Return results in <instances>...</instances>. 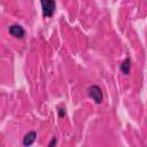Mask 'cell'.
I'll return each instance as SVG.
<instances>
[{"label":"cell","mask_w":147,"mask_h":147,"mask_svg":"<svg viewBox=\"0 0 147 147\" xmlns=\"http://www.w3.org/2000/svg\"><path fill=\"white\" fill-rule=\"evenodd\" d=\"M87 95L95 102V103H101L103 100V93L100 86L98 85H91L87 87Z\"/></svg>","instance_id":"1"},{"label":"cell","mask_w":147,"mask_h":147,"mask_svg":"<svg viewBox=\"0 0 147 147\" xmlns=\"http://www.w3.org/2000/svg\"><path fill=\"white\" fill-rule=\"evenodd\" d=\"M40 3L42 8V15L45 17H52L56 8L55 0H40Z\"/></svg>","instance_id":"2"},{"label":"cell","mask_w":147,"mask_h":147,"mask_svg":"<svg viewBox=\"0 0 147 147\" xmlns=\"http://www.w3.org/2000/svg\"><path fill=\"white\" fill-rule=\"evenodd\" d=\"M8 33L11 37L16 38V39H22L24 37V34H25V30L20 24H11L8 28Z\"/></svg>","instance_id":"3"},{"label":"cell","mask_w":147,"mask_h":147,"mask_svg":"<svg viewBox=\"0 0 147 147\" xmlns=\"http://www.w3.org/2000/svg\"><path fill=\"white\" fill-rule=\"evenodd\" d=\"M36 138H37L36 131H30V132H28V133L23 137V140H22L23 146H31V145L36 141Z\"/></svg>","instance_id":"4"},{"label":"cell","mask_w":147,"mask_h":147,"mask_svg":"<svg viewBox=\"0 0 147 147\" xmlns=\"http://www.w3.org/2000/svg\"><path fill=\"white\" fill-rule=\"evenodd\" d=\"M130 69H131V60L129 57H126L119 65V70L124 74V75H129L130 74Z\"/></svg>","instance_id":"5"},{"label":"cell","mask_w":147,"mask_h":147,"mask_svg":"<svg viewBox=\"0 0 147 147\" xmlns=\"http://www.w3.org/2000/svg\"><path fill=\"white\" fill-rule=\"evenodd\" d=\"M57 113H59V117H60V118L64 117V116H65V108L59 107V108H57Z\"/></svg>","instance_id":"6"},{"label":"cell","mask_w":147,"mask_h":147,"mask_svg":"<svg viewBox=\"0 0 147 147\" xmlns=\"http://www.w3.org/2000/svg\"><path fill=\"white\" fill-rule=\"evenodd\" d=\"M56 144H57V139H56L55 137H53V138H52V140L49 141V144H48V146H49V147H53V146H55Z\"/></svg>","instance_id":"7"}]
</instances>
